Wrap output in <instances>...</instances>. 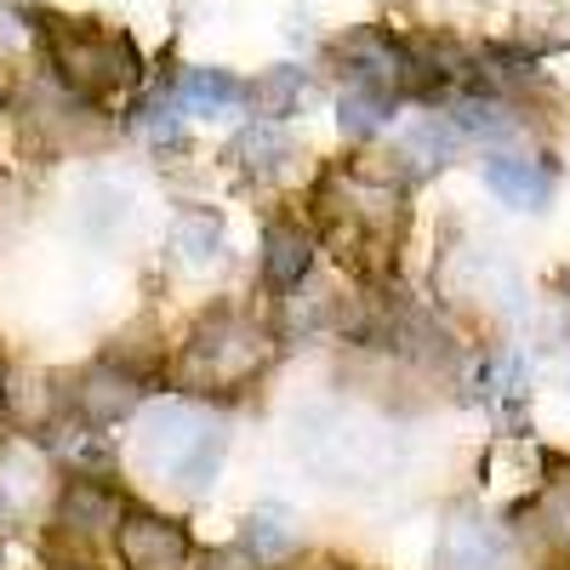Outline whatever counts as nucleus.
Here are the masks:
<instances>
[{
  "mask_svg": "<svg viewBox=\"0 0 570 570\" xmlns=\"http://www.w3.org/2000/svg\"><path fill=\"white\" fill-rule=\"evenodd\" d=\"M274 360V331L240 308L206 314L177 354V389L188 394H240Z\"/></svg>",
  "mask_w": 570,
  "mask_h": 570,
  "instance_id": "nucleus-1",
  "label": "nucleus"
},
{
  "mask_svg": "<svg viewBox=\"0 0 570 570\" xmlns=\"http://www.w3.org/2000/svg\"><path fill=\"white\" fill-rule=\"evenodd\" d=\"M303 462L331 485H376L400 462V440L360 411H314L297 422Z\"/></svg>",
  "mask_w": 570,
  "mask_h": 570,
  "instance_id": "nucleus-2",
  "label": "nucleus"
},
{
  "mask_svg": "<svg viewBox=\"0 0 570 570\" xmlns=\"http://www.w3.org/2000/svg\"><path fill=\"white\" fill-rule=\"evenodd\" d=\"M223 416H212L206 405H160L142 416L137 434V462L155 473V480L177 485V491H206L212 473L223 462Z\"/></svg>",
  "mask_w": 570,
  "mask_h": 570,
  "instance_id": "nucleus-3",
  "label": "nucleus"
},
{
  "mask_svg": "<svg viewBox=\"0 0 570 570\" xmlns=\"http://www.w3.org/2000/svg\"><path fill=\"white\" fill-rule=\"evenodd\" d=\"M40 40H46V58H52L58 80L80 91V98H109V91L137 80L131 40L91 18H40Z\"/></svg>",
  "mask_w": 570,
  "mask_h": 570,
  "instance_id": "nucleus-4",
  "label": "nucleus"
},
{
  "mask_svg": "<svg viewBox=\"0 0 570 570\" xmlns=\"http://www.w3.org/2000/svg\"><path fill=\"white\" fill-rule=\"evenodd\" d=\"M115 548H120L126 570H188V531L177 525V519L142 513V508L120 513Z\"/></svg>",
  "mask_w": 570,
  "mask_h": 570,
  "instance_id": "nucleus-5",
  "label": "nucleus"
},
{
  "mask_svg": "<svg viewBox=\"0 0 570 570\" xmlns=\"http://www.w3.org/2000/svg\"><path fill=\"white\" fill-rule=\"evenodd\" d=\"M343 63H348V80L360 86H376V91H389V98H405V91L416 86V58L405 52V46L383 29H360L343 40Z\"/></svg>",
  "mask_w": 570,
  "mask_h": 570,
  "instance_id": "nucleus-6",
  "label": "nucleus"
},
{
  "mask_svg": "<svg viewBox=\"0 0 570 570\" xmlns=\"http://www.w3.org/2000/svg\"><path fill=\"white\" fill-rule=\"evenodd\" d=\"M142 376L137 371H126V365H115V360H104V365H91V371H80V383H75V411L86 416V422H98V428H109V422H120V416H131L137 405H142Z\"/></svg>",
  "mask_w": 570,
  "mask_h": 570,
  "instance_id": "nucleus-7",
  "label": "nucleus"
},
{
  "mask_svg": "<svg viewBox=\"0 0 570 570\" xmlns=\"http://www.w3.org/2000/svg\"><path fill=\"white\" fill-rule=\"evenodd\" d=\"M120 513H126V502H120L104 480H91V473H75V480L58 491V508H52L58 531H69V537H80V542L109 537V531L120 525Z\"/></svg>",
  "mask_w": 570,
  "mask_h": 570,
  "instance_id": "nucleus-8",
  "label": "nucleus"
},
{
  "mask_svg": "<svg viewBox=\"0 0 570 570\" xmlns=\"http://www.w3.org/2000/svg\"><path fill=\"white\" fill-rule=\"evenodd\" d=\"M513 548L508 537L480 513H456L445 525V542H440V564L445 570H508Z\"/></svg>",
  "mask_w": 570,
  "mask_h": 570,
  "instance_id": "nucleus-9",
  "label": "nucleus"
},
{
  "mask_svg": "<svg viewBox=\"0 0 570 570\" xmlns=\"http://www.w3.org/2000/svg\"><path fill=\"white\" fill-rule=\"evenodd\" d=\"M456 149H462V131H456L451 115H416V120L394 137V160H405V177H422V171L451 166Z\"/></svg>",
  "mask_w": 570,
  "mask_h": 570,
  "instance_id": "nucleus-10",
  "label": "nucleus"
},
{
  "mask_svg": "<svg viewBox=\"0 0 570 570\" xmlns=\"http://www.w3.org/2000/svg\"><path fill=\"white\" fill-rule=\"evenodd\" d=\"M485 188L502 200V206H519V212H537L548 206L553 195V171L531 155H491L485 160Z\"/></svg>",
  "mask_w": 570,
  "mask_h": 570,
  "instance_id": "nucleus-11",
  "label": "nucleus"
},
{
  "mask_svg": "<svg viewBox=\"0 0 570 570\" xmlns=\"http://www.w3.org/2000/svg\"><path fill=\"white\" fill-rule=\"evenodd\" d=\"M303 542V519L285 508V502H257L246 513V531H240V548L257 559V564H279V559H292Z\"/></svg>",
  "mask_w": 570,
  "mask_h": 570,
  "instance_id": "nucleus-12",
  "label": "nucleus"
},
{
  "mask_svg": "<svg viewBox=\"0 0 570 570\" xmlns=\"http://www.w3.org/2000/svg\"><path fill=\"white\" fill-rule=\"evenodd\" d=\"M525 519H531L525 531L537 537V548L570 564V468H559L553 480L525 502Z\"/></svg>",
  "mask_w": 570,
  "mask_h": 570,
  "instance_id": "nucleus-13",
  "label": "nucleus"
},
{
  "mask_svg": "<svg viewBox=\"0 0 570 570\" xmlns=\"http://www.w3.org/2000/svg\"><path fill=\"white\" fill-rule=\"evenodd\" d=\"M308 263H314V234L297 228V223H268V234H263V274H268V285L292 292V285H303Z\"/></svg>",
  "mask_w": 570,
  "mask_h": 570,
  "instance_id": "nucleus-14",
  "label": "nucleus"
},
{
  "mask_svg": "<svg viewBox=\"0 0 570 570\" xmlns=\"http://www.w3.org/2000/svg\"><path fill=\"white\" fill-rule=\"evenodd\" d=\"M228 160L240 166L246 177H268V171H279L285 160H292V137H285L279 120H252L240 137L228 142Z\"/></svg>",
  "mask_w": 570,
  "mask_h": 570,
  "instance_id": "nucleus-15",
  "label": "nucleus"
},
{
  "mask_svg": "<svg viewBox=\"0 0 570 570\" xmlns=\"http://www.w3.org/2000/svg\"><path fill=\"white\" fill-rule=\"evenodd\" d=\"M171 91H177V104L188 115H228V109L246 104V86L234 80L228 69H188Z\"/></svg>",
  "mask_w": 570,
  "mask_h": 570,
  "instance_id": "nucleus-16",
  "label": "nucleus"
},
{
  "mask_svg": "<svg viewBox=\"0 0 570 570\" xmlns=\"http://www.w3.org/2000/svg\"><path fill=\"white\" fill-rule=\"evenodd\" d=\"M394 104H400V98H389V91L348 80V91L337 98V126H343V137H354V142L376 137V131H383V126L394 120Z\"/></svg>",
  "mask_w": 570,
  "mask_h": 570,
  "instance_id": "nucleus-17",
  "label": "nucleus"
},
{
  "mask_svg": "<svg viewBox=\"0 0 570 570\" xmlns=\"http://www.w3.org/2000/svg\"><path fill=\"white\" fill-rule=\"evenodd\" d=\"M40 497V468L29 451H0V531L18 525Z\"/></svg>",
  "mask_w": 570,
  "mask_h": 570,
  "instance_id": "nucleus-18",
  "label": "nucleus"
},
{
  "mask_svg": "<svg viewBox=\"0 0 570 570\" xmlns=\"http://www.w3.org/2000/svg\"><path fill=\"white\" fill-rule=\"evenodd\" d=\"M308 98V75L292 69V63H279L268 75H257V86H246V104L263 115V120H285V115H297V104Z\"/></svg>",
  "mask_w": 570,
  "mask_h": 570,
  "instance_id": "nucleus-19",
  "label": "nucleus"
},
{
  "mask_svg": "<svg viewBox=\"0 0 570 570\" xmlns=\"http://www.w3.org/2000/svg\"><path fill=\"white\" fill-rule=\"evenodd\" d=\"M171 252L188 268H212L223 257V223L212 212H177L171 223Z\"/></svg>",
  "mask_w": 570,
  "mask_h": 570,
  "instance_id": "nucleus-20",
  "label": "nucleus"
},
{
  "mask_svg": "<svg viewBox=\"0 0 570 570\" xmlns=\"http://www.w3.org/2000/svg\"><path fill=\"white\" fill-rule=\"evenodd\" d=\"M480 389H485L491 405H519L525 400V365H519L513 354H491L480 365Z\"/></svg>",
  "mask_w": 570,
  "mask_h": 570,
  "instance_id": "nucleus-21",
  "label": "nucleus"
},
{
  "mask_svg": "<svg viewBox=\"0 0 570 570\" xmlns=\"http://www.w3.org/2000/svg\"><path fill=\"white\" fill-rule=\"evenodd\" d=\"M331 325V297L325 292H297L292 285V297H285V331L292 337H314V331Z\"/></svg>",
  "mask_w": 570,
  "mask_h": 570,
  "instance_id": "nucleus-22",
  "label": "nucleus"
},
{
  "mask_svg": "<svg viewBox=\"0 0 570 570\" xmlns=\"http://www.w3.org/2000/svg\"><path fill=\"white\" fill-rule=\"evenodd\" d=\"M325 570H354V564H325Z\"/></svg>",
  "mask_w": 570,
  "mask_h": 570,
  "instance_id": "nucleus-23",
  "label": "nucleus"
}]
</instances>
